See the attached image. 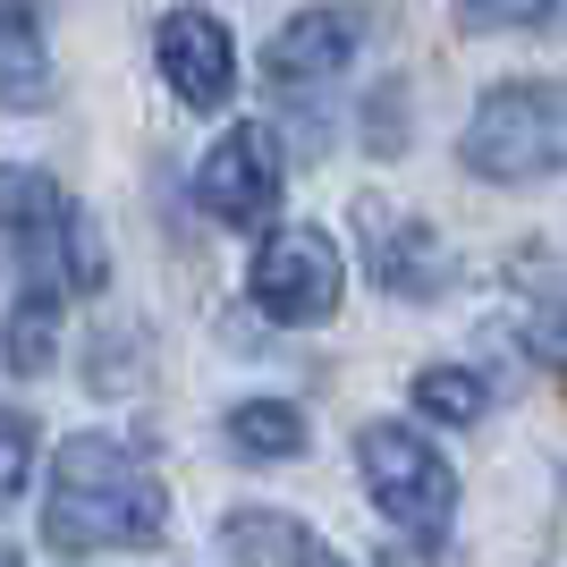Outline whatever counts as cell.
<instances>
[{"mask_svg": "<svg viewBox=\"0 0 567 567\" xmlns=\"http://www.w3.org/2000/svg\"><path fill=\"white\" fill-rule=\"evenodd\" d=\"M195 204L220 229H262V220L280 213V153H271V136L262 127H229L195 162Z\"/></svg>", "mask_w": 567, "mask_h": 567, "instance_id": "8992f818", "label": "cell"}, {"mask_svg": "<svg viewBox=\"0 0 567 567\" xmlns=\"http://www.w3.org/2000/svg\"><path fill=\"white\" fill-rule=\"evenodd\" d=\"M355 43H364V9H306V18H288L271 43H262V76L271 85H322V76H339L355 60Z\"/></svg>", "mask_w": 567, "mask_h": 567, "instance_id": "9c48e42d", "label": "cell"}, {"mask_svg": "<svg viewBox=\"0 0 567 567\" xmlns=\"http://www.w3.org/2000/svg\"><path fill=\"white\" fill-rule=\"evenodd\" d=\"M153 60H162L169 94L187 102V111H220L229 85H237V51L220 34V18H204V9H169L162 34H153Z\"/></svg>", "mask_w": 567, "mask_h": 567, "instance_id": "ba28073f", "label": "cell"}, {"mask_svg": "<svg viewBox=\"0 0 567 567\" xmlns=\"http://www.w3.org/2000/svg\"><path fill=\"white\" fill-rule=\"evenodd\" d=\"M483 406H492V390L466 364H424L415 373V415H432V424H474Z\"/></svg>", "mask_w": 567, "mask_h": 567, "instance_id": "5bb4252c", "label": "cell"}, {"mask_svg": "<svg viewBox=\"0 0 567 567\" xmlns=\"http://www.w3.org/2000/svg\"><path fill=\"white\" fill-rule=\"evenodd\" d=\"M25 474H34V415L0 406V508L25 492Z\"/></svg>", "mask_w": 567, "mask_h": 567, "instance_id": "9a60e30c", "label": "cell"}, {"mask_svg": "<svg viewBox=\"0 0 567 567\" xmlns=\"http://www.w3.org/2000/svg\"><path fill=\"white\" fill-rule=\"evenodd\" d=\"M355 229H364V262H373V280L399 288L406 306H432V297L450 288V246L432 237V220L381 213V204H355Z\"/></svg>", "mask_w": 567, "mask_h": 567, "instance_id": "52a82bcc", "label": "cell"}, {"mask_svg": "<svg viewBox=\"0 0 567 567\" xmlns=\"http://www.w3.org/2000/svg\"><path fill=\"white\" fill-rule=\"evenodd\" d=\"M567 153V94L525 76V85H492L483 111L466 127V169L474 178H499V187H525V178H550V162Z\"/></svg>", "mask_w": 567, "mask_h": 567, "instance_id": "3957f363", "label": "cell"}, {"mask_svg": "<svg viewBox=\"0 0 567 567\" xmlns=\"http://www.w3.org/2000/svg\"><path fill=\"white\" fill-rule=\"evenodd\" d=\"M0 271H25V288H102L94 220L43 169H0Z\"/></svg>", "mask_w": 567, "mask_h": 567, "instance_id": "7a4b0ae2", "label": "cell"}, {"mask_svg": "<svg viewBox=\"0 0 567 567\" xmlns=\"http://www.w3.org/2000/svg\"><path fill=\"white\" fill-rule=\"evenodd\" d=\"M262 322L280 331H313L339 313V246L322 229H271L255 255V280H246Z\"/></svg>", "mask_w": 567, "mask_h": 567, "instance_id": "5b68a950", "label": "cell"}, {"mask_svg": "<svg viewBox=\"0 0 567 567\" xmlns=\"http://www.w3.org/2000/svg\"><path fill=\"white\" fill-rule=\"evenodd\" d=\"M0 567H18V550H9V543H0Z\"/></svg>", "mask_w": 567, "mask_h": 567, "instance_id": "e0dca14e", "label": "cell"}, {"mask_svg": "<svg viewBox=\"0 0 567 567\" xmlns=\"http://www.w3.org/2000/svg\"><path fill=\"white\" fill-rule=\"evenodd\" d=\"M559 0H457V25L474 34H508V25H550Z\"/></svg>", "mask_w": 567, "mask_h": 567, "instance_id": "2e32d148", "label": "cell"}, {"mask_svg": "<svg viewBox=\"0 0 567 567\" xmlns=\"http://www.w3.org/2000/svg\"><path fill=\"white\" fill-rule=\"evenodd\" d=\"M51 348H60V288H25L18 313H9V339H0V364L34 381L51 364Z\"/></svg>", "mask_w": 567, "mask_h": 567, "instance_id": "7c38bea8", "label": "cell"}, {"mask_svg": "<svg viewBox=\"0 0 567 567\" xmlns=\"http://www.w3.org/2000/svg\"><path fill=\"white\" fill-rule=\"evenodd\" d=\"M162 517H169V499H162V483H153V466L136 450H118L102 432L60 441L51 499H43L51 550H69V559H85V550H136V543L162 534Z\"/></svg>", "mask_w": 567, "mask_h": 567, "instance_id": "6da1fadb", "label": "cell"}, {"mask_svg": "<svg viewBox=\"0 0 567 567\" xmlns=\"http://www.w3.org/2000/svg\"><path fill=\"white\" fill-rule=\"evenodd\" d=\"M220 543H229L237 567H348L313 525L280 517V508H237V517L220 525Z\"/></svg>", "mask_w": 567, "mask_h": 567, "instance_id": "30bf717a", "label": "cell"}, {"mask_svg": "<svg viewBox=\"0 0 567 567\" xmlns=\"http://www.w3.org/2000/svg\"><path fill=\"white\" fill-rule=\"evenodd\" d=\"M51 102V43L25 0H0V111H43Z\"/></svg>", "mask_w": 567, "mask_h": 567, "instance_id": "8fae6325", "label": "cell"}, {"mask_svg": "<svg viewBox=\"0 0 567 567\" xmlns=\"http://www.w3.org/2000/svg\"><path fill=\"white\" fill-rule=\"evenodd\" d=\"M229 450L237 457H297L306 450V415L288 399H246V406H229Z\"/></svg>", "mask_w": 567, "mask_h": 567, "instance_id": "4fadbf2b", "label": "cell"}, {"mask_svg": "<svg viewBox=\"0 0 567 567\" xmlns=\"http://www.w3.org/2000/svg\"><path fill=\"white\" fill-rule=\"evenodd\" d=\"M355 466H364V492L381 499V517L399 525V534H415V543H441V534H450L457 474L441 466V450H432L415 424H364Z\"/></svg>", "mask_w": 567, "mask_h": 567, "instance_id": "277c9868", "label": "cell"}]
</instances>
